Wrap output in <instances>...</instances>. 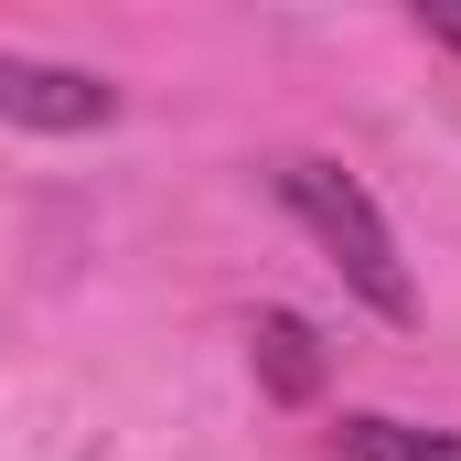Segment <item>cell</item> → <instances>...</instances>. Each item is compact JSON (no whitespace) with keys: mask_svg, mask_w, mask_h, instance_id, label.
<instances>
[{"mask_svg":"<svg viewBox=\"0 0 461 461\" xmlns=\"http://www.w3.org/2000/svg\"><path fill=\"white\" fill-rule=\"evenodd\" d=\"M279 204L322 236V258L344 268V290L375 312V322H419V279H408V258H397V226L375 215V194L354 183L344 161H312V150L279 161Z\"/></svg>","mask_w":461,"mask_h":461,"instance_id":"obj_1","label":"cell"},{"mask_svg":"<svg viewBox=\"0 0 461 461\" xmlns=\"http://www.w3.org/2000/svg\"><path fill=\"white\" fill-rule=\"evenodd\" d=\"M0 118L11 129H43V140H76V129H108L118 86L86 65H43V54H0Z\"/></svg>","mask_w":461,"mask_h":461,"instance_id":"obj_2","label":"cell"},{"mask_svg":"<svg viewBox=\"0 0 461 461\" xmlns=\"http://www.w3.org/2000/svg\"><path fill=\"white\" fill-rule=\"evenodd\" d=\"M258 386L279 397V408H301V397H322V344H312V322L301 312H258Z\"/></svg>","mask_w":461,"mask_h":461,"instance_id":"obj_3","label":"cell"},{"mask_svg":"<svg viewBox=\"0 0 461 461\" xmlns=\"http://www.w3.org/2000/svg\"><path fill=\"white\" fill-rule=\"evenodd\" d=\"M344 461H461V440H451V429H419V419L365 408V419H344Z\"/></svg>","mask_w":461,"mask_h":461,"instance_id":"obj_4","label":"cell"},{"mask_svg":"<svg viewBox=\"0 0 461 461\" xmlns=\"http://www.w3.org/2000/svg\"><path fill=\"white\" fill-rule=\"evenodd\" d=\"M429 43H451V54H461V11H429Z\"/></svg>","mask_w":461,"mask_h":461,"instance_id":"obj_5","label":"cell"}]
</instances>
